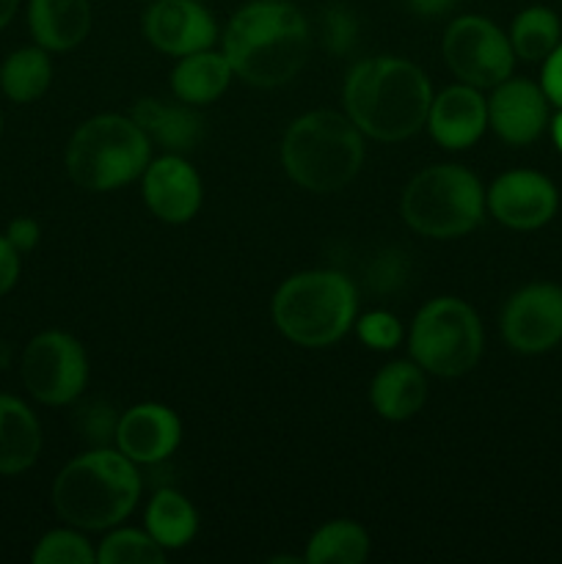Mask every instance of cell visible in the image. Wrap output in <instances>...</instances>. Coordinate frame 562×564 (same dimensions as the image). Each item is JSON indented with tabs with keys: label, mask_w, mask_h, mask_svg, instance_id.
Instances as JSON below:
<instances>
[{
	"label": "cell",
	"mask_w": 562,
	"mask_h": 564,
	"mask_svg": "<svg viewBox=\"0 0 562 564\" xmlns=\"http://www.w3.org/2000/svg\"><path fill=\"white\" fill-rule=\"evenodd\" d=\"M28 28L39 47L66 53L86 42L91 31L88 0H28Z\"/></svg>",
	"instance_id": "obj_18"
},
{
	"label": "cell",
	"mask_w": 562,
	"mask_h": 564,
	"mask_svg": "<svg viewBox=\"0 0 562 564\" xmlns=\"http://www.w3.org/2000/svg\"><path fill=\"white\" fill-rule=\"evenodd\" d=\"M235 69L224 50H198V53L182 55L171 72V91L180 102L202 108V105L215 102L220 94L229 88Z\"/></svg>",
	"instance_id": "obj_22"
},
{
	"label": "cell",
	"mask_w": 562,
	"mask_h": 564,
	"mask_svg": "<svg viewBox=\"0 0 562 564\" xmlns=\"http://www.w3.org/2000/svg\"><path fill=\"white\" fill-rule=\"evenodd\" d=\"M551 124V138H554V147L560 149V154H562V108H560V113L554 116V121H549Z\"/></svg>",
	"instance_id": "obj_37"
},
{
	"label": "cell",
	"mask_w": 562,
	"mask_h": 564,
	"mask_svg": "<svg viewBox=\"0 0 562 564\" xmlns=\"http://www.w3.org/2000/svg\"><path fill=\"white\" fill-rule=\"evenodd\" d=\"M64 160L66 174L80 191H119L147 171L152 141L132 116L102 113L72 132Z\"/></svg>",
	"instance_id": "obj_6"
},
{
	"label": "cell",
	"mask_w": 562,
	"mask_h": 564,
	"mask_svg": "<svg viewBox=\"0 0 562 564\" xmlns=\"http://www.w3.org/2000/svg\"><path fill=\"white\" fill-rule=\"evenodd\" d=\"M369 556V534L356 521L323 523L306 545L309 564H361Z\"/></svg>",
	"instance_id": "obj_25"
},
{
	"label": "cell",
	"mask_w": 562,
	"mask_h": 564,
	"mask_svg": "<svg viewBox=\"0 0 562 564\" xmlns=\"http://www.w3.org/2000/svg\"><path fill=\"white\" fill-rule=\"evenodd\" d=\"M444 61L457 80L477 88H494L512 75L516 53L510 36L488 17L466 14L446 25Z\"/></svg>",
	"instance_id": "obj_10"
},
{
	"label": "cell",
	"mask_w": 562,
	"mask_h": 564,
	"mask_svg": "<svg viewBox=\"0 0 562 564\" xmlns=\"http://www.w3.org/2000/svg\"><path fill=\"white\" fill-rule=\"evenodd\" d=\"M147 532L163 545L165 551L185 549L198 532V512L180 490L163 488L149 499L147 516Z\"/></svg>",
	"instance_id": "obj_23"
},
{
	"label": "cell",
	"mask_w": 562,
	"mask_h": 564,
	"mask_svg": "<svg viewBox=\"0 0 562 564\" xmlns=\"http://www.w3.org/2000/svg\"><path fill=\"white\" fill-rule=\"evenodd\" d=\"M22 253L6 240V235H0V297L6 292L14 290L17 279H20V268H22Z\"/></svg>",
	"instance_id": "obj_34"
},
{
	"label": "cell",
	"mask_w": 562,
	"mask_h": 564,
	"mask_svg": "<svg viewBox=\"0 0 562 564\" xmlns=\"http://www.w3.org/2000/svg\"><path fill=\"white\" fill-rule=\"evenodd\" d=\"M17 9H20V0H0V31L14 20Z\"/></svg>",
	"instance_id": "obj_36"
},
{
	"label": "cell",
	"mask_w": 562,
	"mask_h": 564,
	"mask_svg": "<svg viewBox=\"0 0 562 564\" xmlns=\"http://www.w3.org/2000/svg\"><path fill=\"white\" fill-rule=\"evenodd\" d=\"M479 91L483 88L457 83L433 97L424 127L439 147L463 152L483 138L488 130V99Z\"/></svg>",
	"instance_id": "obj_17"
},
{
	"label": "cell",
	"mask_w": 562,
	"mask_h": 564,
	"mask_svg": "<svg viewBox=\"0 0 562 564\" xmlns=\"http://www.w3.org/2000/svg\"><path fill=\"white\" fill-rule=\"evenodd\" d=\"M501 336L523 356H538L562 341V286L538 281L512 292L501 308Z\"/></svg>",
	"instance_id": "obj_11"
},
{
	"label": "cell",
	"mask_w": 562,
	"mask_h": 564,
	"mask_svg": "<svg viewBox=\"0 0 562 564\" xmlns=\"http://www.w3.org/2000/svg\"><path fill=\"white\" fill-rule=\"evenodd\" d=\"M485 334L477 312L461 297H433L413 317L408 330L411 358L430 375L461 378L483 358Z\"/></svg>",
	"instance_id": "obj_8"
},
{
	"label": "cell",
	"mask_w": 562,
	"mask_h": 564,
	"mask_svg": "<svg viewBox=\"0 0 562 564\" xmlns=\"http://www.w3.org/2000/svg\"><path fill=\"white\" fill-rule=\"evenodd\" d=\"M83 433H86L88 441L94 444H108L110 438H116V424H119V416L114 413V408L102 405V402H94L86 411L80 413Z\"/></svg>",
	"instance_id": "obj_31"
},
{
	"label": "cell",
	"mask_w": 562,
	"mask_h": 564,
	"mask_svg": "<svg viewBox=\"0 0 562 564\" xmlns=\"http://www.w3.org/2000/svg\"><path fill=\"white\" fill-rule=\"evenodd\" d=\"M116 449L136 466H158L169 460L182 441V422L160 402H141L121 413L116 424Z\"/></svg>",
	"instance_id": "obj_16"
},
{
	"label": "cell",
	"mask_w": 562,
	"mask_h": 564,
	"mask_svg": "<svg viewBox=\"0 0 562 564\" xmlns=\"http://www.w3.org/2000/svg\"><path fill=\"white\" fill-rule=\"evenodd\" d=\"M53 80V61L44 47H20L0 64V91L17 105L42 97Z\"/></svg>",
	"instance_id": "obj_24"
},
{
	"label": "cell",
	"mask_w": 562,
	"mask_h": 564,
	"mask_svg": "<svg viewBox=\"0 0 562 564\" xmlns=\"http://www.w3.org/2000/svg\"><path fill=\"white\" fill-rule=\"evenodd\" d=\"M281 165L303 191L336 193L361 171L364 132L336 110H309L284 130Z\"/></svg>",
	"instance_id": "obj_4"
},
{
	"label": "cell",
	"mask_w": 562,
	"mask_h": 564,
	"mask_svg": "<svg viewBox=\"0 0 562 564\" xmlns=\"http://www.w3.org/2000/svg\"><path fill=\"white\" fill-rule=\"evenodd\" d=\"M457 0H406L408 9L413 11V14L424 17V20H435V17H444L450 14L452 9H455Z\"/></svg>",
	"instance_id": "obj_35"
},
{
	"label": "cell",
	"mask_w": 562,
	"mask_h": 564,
	"mask_svg": "<svg viewBox=\"0 0 562 564\" xmlns=\"http://www.w3.org/2000/svg\"><path fill=\"white\" fill-rule=\"evenodd\" d=\"M141 499V474L119 449L86 452L58 471L53 507L69 527L83 532L114 529L136 510Z\"/></svg>",
	"instance_id": "obj_3"
},
{
	"label": "cell",
	"mask_w": 562,
	"mask_h": 564,
	"mask_svg": "<svg viewBox=\"0 0 562 564\" xmlns=\"http://www.w3.org/2000/svg\"><path fill=\"white\" fill-rule=\"evenodd\" d=\"M400 213L417 235L455 240L483 224L485 187L479 176L463 165H430L406 185Z\"/></svg>",
	"instance_id": "obj_7"
},
{
	"label": "cell",
	"mask_w": 562,
	"mask_h": 564,
	"mask_svg": "<svg viewBox=\"0 0 562 564\" xmlns=\"http://www.w3.org/2000/svg\"><path fill=\"white\" fill-rule=\"evenodd\" d=\"M143 3H152V0H143Z\"/></svg>",
	"instance_id": "obj_39"
},
{
	"label": "cell",
	"mask_w": 562,
	"mask_h": 564,
	"mask_svg": "<svg viewBox=\"0 0 562 564\" xmlns=\"http://www.w3.org/2000/svg\"><path fill=\"white\" fill-rule=\"evenodd\" d=\"M549 97L527 77H507L488 99V127L510 147H529L549 127Z\"/></svg>",
	"instance_id": "obj_14"
},
{
	"label": "cell",
	"mask_w": 562,
	"mask_h": 564,
	"mask_svg": "<svg viewBox=\"0 0 562 564\" xmlns=\"http://www.w3.org/2000/svg\"><path fill=\"white\" fill-rule=\"evenodd\" d=\"M273 323L281 336L301 347H331L356 325L358 292L336 270H303L273 295Z\"/></svg>",
	"instance_id": "obj_5"
},
{
	"label": "cell",
	"mask_w": 562,
	"mask_h": 564,
	"mask_svg": "<svg viewBox=\"0 0 562 564\" xmlns=\"http://www.w3.org/2000/svg\"><path fill=\"white\" fill-rule=\"evenodd\" d=\"M6 240L20 253H31L39 246V240H42V229H39L36 220L22 215V218H14L6 226Z\"/></svg>",
	"instance_id": "obj_33"
},
{
	"label": "cell",
	"mask_w": 562,
	"mask_h": 564,
	"mask_svg": "<svg viewBox=\"0 0 562 564\" xmlns=\"http://www.w3.org/2000/svg\"><path fill=\"white\" fill-rule=\"evenodd\" d=\"M0 132H3V110H0Z\"/></svg>",
	"instance_id": "obj_38"
},
{
	"label": "cell",
	"mask_w": 562,
	"mask_h": 564,
	"mask_svg": "<svg viewBox=\"0 0 562 564\" xmlns=\"http://www.w3.org/2000/svg\"><path fill=\"white\" fill-rule=\"evenodd\" d=\"M141 28L154 50L174 58L209 50L218 39V22L204 0H152L143 11Z\"/></svg>",
	"instance_id": "obj_13"
},
{
	"label": "cell",
	"mask_w": 562,
	"mask_h": 564,
	"mask_svg": "<svg viewBox=\"0 0 562 564\" xmlns=\"http://www.w3.org/2000/svg\"><path fill=\"white\" fill-rule=\"evenodd\" d=\"M347 119L367 138L397 143L417 135L428 121L433 86L413 61L375 55L350 66L342 88Z\"/></svg>",
	"instance_id": "obj_1"
},
{
	"label": "cell",
	"mask_w": 562,
	"mask_h": 564,
	"mask_svg": "<svg viewBox=\"0 0 562 564\" xmlns=\"http://www.w3.org/2000/svg\"><path fill=\"white\" fill-rule=\"evenodd\" d=\"M356 334L369 350H395L402 341V323L391 312H369L356 319Z\"/></svg>",
	"instance_id": "obj_30"
},
{
	"label": "cell",
	"mask_w": 562,
	"mask_h": 564,
	"mask_svg": "<svg viewBox=\"0 0 562 564\" xmlns=\"http://www.w3.org/2000/svg\"><path fill=\"white\" fill-rule=\"evenodd\" d=\"M428 400V378L417 361H391L369 383V402L378 416L406 422L417 416Z\"/></svg>",
	"instance_id": "obj_20"
},
{
	"label": "cell",
	"mask_w": 562,
	"mask_h": 564,
	"mask_svg": "<svg viewBox=\"0 0 562 564\" xmlns=\"http://www.w3.org/2000/svg\"><path fill=\"white\" fill-rule=\"evenodd\" d=\"M22 383L42 405H69L88 383V356L75 336L64 330H44L22 350Z\"/></svg>",
	"instance_id": "obj_9"
},
{
	"label": "cell",
	"mask_w": 562,
	"mask_h": 564,
	"mask_svg": "<svg viewBox=\"0 0 562 564\" xmlns=\"http://www.w3.org/2000/svg\"><path fill=\"white\" fill-rule=\"evenodd\" d=\"M220 42L240 80L257 88H279L306 64L312 31L298 6L251 0L231 17Z\"/></svg>",
	"instance_id": "obj_2"
},
{
	"label": "cell",
	"mask_w": 562,
	"mask_h": 564,
	"mask_svg": "<svg viewBox=\"0 0 562 564\" xmlns=\"http://www.w3.org/2000/svg\"><path fill=\"white\" fill-rule=\"evenodd\" d=\"M485 207L507 229L534 231L556 215L560 193L540 171L516 169L496 176L494 185L485 191Z\"/></svg>",
	"instance_id": "obj_12"
},
{
	"label": "cell",
	"mask_w": 562,
	"mask_h": 564,
	"mask_svg": "<svg viewBox=\"0 0 562 564\" xmlns=\"http://www.w3.org/2000/svg\"><path fill=\"white\" fill-rule=\"evenodd\" d=\"M42 455V424L20 397L0 394V474L17 477Z\"/></svg>",
	"instance_id": "obj_21"
},
{
	"label": "cell",
	"mask_w": 562,
	"mask_h": 564,
	"mask_svg": "<svg viewBox=\"0 0 562 564\" xmlns=\"http://www.w3.org/2000/svg\"><path fill=\"white\" fill-rule=\"evenodd\" d=\"M165 549L141 529H116L97 545V564H163Z\"/></svg>",
	"instance_id": "obj_27"
},
{
	"label": "cell",
	"mask_w": 562,
	"mask_h": 564,
	"mask_svg": "<svg viewBox=\"0 0 562 564\" xmlns=\"http://www.w3.org/2000/svg\"><path fill=\"white\" fill-rule=\"evenodd\" d=\"M141 180L143 202L154 218L163 224H187L196 218L204 191L196 169L187 163L185 154L165 152L163 158L149 160Z\"/></svg>",
	"instance_id": "obj_15"
},
{
	"label": "cell",
	"mask_w": 562,
	"mask_h": 564,
	"mask_svg": "<svg viewBox=\"0 0 562 564\" xmlns=\"http://www.w3.org/2000/svg\"><path fill=\"white\" fill-rule=\"evenodd\" d=\"M132 121L147 132L149 141L171 154L193 152L204 132L202 116L193 110V105H169L154 97L138 99L132 108Z\"/></svg>",
	"instance_id": "obj_19"
},
{
	"label": "cell",
	"mask_w": 562,
	"mask_h": 564,
	"mask_svg": "<svg viewBox=\"0 0 562 564\" xmlns=\"http://www.w3.org/2000/svg\"><path fill=\"white\" fill-rule=\"evenodd\" d=\"M507 36H510L516 58L534 64V61L549 58L551 50L562 42V22L549 6H529L518 11Z\"/></svg>",
	"instance_id": "obj_26"
},
{
	"label": "cell",
	"mask_w": 562,
	"mask_h": 564,
	"mask_svg": "<svg viewBox=\"0 0 562 564\" xmlns=\"http://www.w3.org/2000/svg\"><path fill=\"white\" fill-rule=\"evenodd\" d=\"M320 42L328 53L345 55L358 42V20L347 6H325L320 11Z\"/></svg>",
	"instance_id": "obj_29"
},
{
	"label": "cell",
	"mask_w": 562,
	"mask_h": 564,
	"mask_svg": "<svg viewBox=\"0 0 562 564\" xmlns=\"http://www.w3.org/2000/svg\"><path fill=\"white\" fill-rule=\"evenodd\" d=\"M33 564H97V549L86 540L83 529H53L36 543Z\"/></svg>",
	"instance_id": "obj_28"
},
{
	"label": "cell",
	"mask_w": 562,
	"mask_h": 564,
	"mask_svg": "<svg viewBox=\"0 0 562 564\" xmlns=\"http://www.w3.org/2000/svg\"><path fill=\"white\" fill-rule=\"evenodd\" d=\"M540 88L545 91L551 105L562 108V42L551 50L549 58L543 61V72H540Z\"/></svg>",
	"instance_id": "obj_32"
}]
</instances>
